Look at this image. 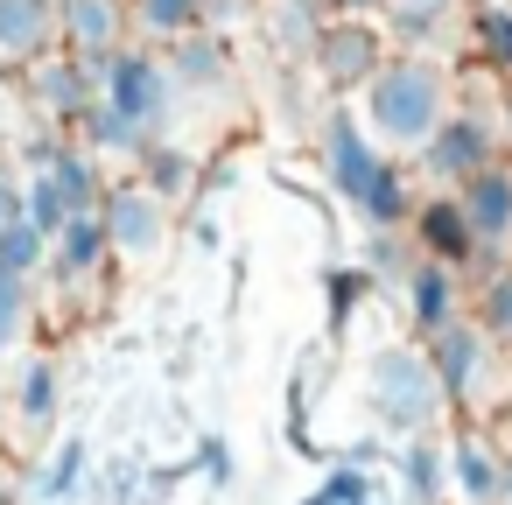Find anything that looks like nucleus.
I'll return each instance as SVG.
<instances>
[{"mask_svg": "<svg viewBox=\"0 0 512 505\" xmlns=\"http://www.w3.org/2000/svg\"><path fill=\"white\" fill-rule=\"evenodd\" d=\"M442 78L421 57H393L372 85H365V127L386 148H428L442 134Z\"/></svg>", "mask_w": 512, "mask_h": 505, "instance_id": "1", "label": "nucleus"}, {"mask_svg": "<svg viewBox=\"0 0 512 505\" xmlns=\"http://www.w3.org/2000/svg\"><path fill=\"white\" fill-rule=\"evenodd\" d=\"M365 386H372V421L393 428V435H421L435 414H442V379H435V358L414 351V344H386L372 351L365 365Z\"/></svg>", "mask_w": 512, "mask_h": 505, "instance_id": "2", "label": "nucleus"}, {"mask_svg": "<svg viewBox=\"0 0 512 505\" xmlns=\"http://www.w3.org/2000/svg\"><path fill=\"white\" fill-rule=\"evenodd\" d=\"M176 71L162 64V57H148V50H120L113 57V71H106V106H120L141 134H169V120H176Z\"/></svg>", "mask_w": 512, "mask_h": 505, "instance_id": "3", "label": "nucleus"}, {"mask_svg": "<svg viewBox=\"0 0 512 505\" xmlns=\"http://www.w3.org/2000/svg\"><path fill=\"white\" fill-rule=\"evenodd\" d=\"M421 162H428V176H435V190H463L470 176H484L491 162H498V141H491V127H484V113H449L442 120V134L421 148Z\"/></svg>", "mask_w": 512, "mask_h": 505, "instance_id": "4", "label": "nucleus"}, {"mask_svg": "<svg viewBox=\"0 0 512 505\" xmlns=\"http://www.w3.org/2000/svg\"><path fill=\"white\" fill-rule=\"evenodd\" d=\"M316 71L330 78V92H365L379 71H386V43H379V29L372 22H358V15H344V22H330L323 29V43H316Z\"/></svg>", "mask_w": 512, "mask_h": 505, "instance_id": "5", "label": "nucleus"}, {"mask_svg": "<svg viewBox=\"0 0 512 505\" xmlns=\"http://www.w3.org/2000/svg\"><path fill=\"white\" fill-rule=\"evenodd\" d=\"M99 99H106V85L85 57H36L29 64V106L43 120H85Z\"/></svg>", "mask_w": 512, "mask_h": 505, "instance_id": "6", "label": "nucleus"}, {"mask_svg": "<svg viewBox=\"0 0 512 505\" xmlns=\"http://www.w3.org/2000/svg\"><path fill=\"white\" fill-rule=\"evenodd\" d=\"M106 232H113V253L148 260V253H162V239H169V204H162L148 183H120V190L106 197Z\"/></svg>", "mask_w": 512, "mask_h": 505, "instance_id": "7", "label": "nucleus"}, {"mask_svg": "<svg viewBox=\"0 0 512 505\" xmlns=\"http://www.w3.org/2000/svg\"><path fill=\"white\" fill-rule=\"evenodd\" d=\"M414 246H421V260H442V267L491 260V253L477 246V232H470V218H463V204H456L449 190H435L428 204H414Z\"/></svg>", "mask_w": 512, "mask_h": 505, "instance_id": "8", "label": "nucleus"}, {"mask_svg": "<svg viewBox=\"0 0 512 505\" xmlns=\"http://www.w3.org/2000/svg\"><path fill=\"white\" fill-rule=\"evenodd\" d=\"M456 204H463V218H470V232H477L484 253H505L512 246V169L505 162H491L484 176H470L456 190Z\"/></svg>", "mask_w": 512, "mask_h": 505, "instance_id": "9", "label": "nucleus"}, {"mask_svg": "<svg viewBox=\"0 0 512 505\" xmlns=\"http://www.w3.org/2000/svg\"><path fill=\"white\" fill-rule=\"evenodd\" d=\"M323 162H330V190H337L344 204H358V190L372 183V169H379L386 155L365 141V127H358L351 113H330V120H323Z\"/></svg>", "mask_w": 512, "mask_h": 505, "instance_id": "10", "label": "nucleus"}, {"mask_svg": "<svg viewBox=\"0 0 512 505\" xmlns=\"http://www.w3.org/2000/svg\"><path fill=\"white\" fill-rule=\"evenodd\" d=\"M456 309H463L456 267H442V260H421V267L407 274V316H414V323H421L428 337H442L449 323H463Z\"/></svg>", "mask_w": 512, "mask_h": 505, "instance_id": "11", "label": "nucleus"}, {"mask_svg": "<svg viewBox=\"0 0 512 505\" xmlns=\"http://www.w3.org/2000/svg\"><path fill=\"white\" fill-rule=\"evenodd\" d=\"M57 22H64V36H71L78 57H113L120 29H127L120 0H57Z\"/></svg>", "mask_w": 512, "mask_h": 505, "instance_id": "12", "label": "nucleus"}, {"mask_svg": "<svg viewBox=\"0 0 512 505\" xmlns=\"http://www.w3.org/2000/svg\"><path fill=\"white\" fill-rule=\"evenodd\" d=\"M484 344H491V337H484V323H449V330L435 337V351H428V358H435V379H442V393H449V400H463V393L477 386V372H484Z\"/></svg>", "mask_w": 512, "mask_h": 505, "instance_id": "13", "label": "nucleus"}, {"mask_svg": "<svg viewBox=\"0 0 512 505\" xmlns=\"http://www.w3.org/2000/svg\"><path fill=\"white\" fill-rule=\"evenodd\" d=\"M78 134H85L78 148H92V155H127V162H148V148H162L155 134H141V127H134L120 106H106V99L78 120Z\"/></svg>", "mask_w": 512, "mask_h": 505, "instance_id": "14", "label": "nucleus"}, {"mask_svg": "<svg viewBox=\"0 0 512 505\" xmlns=\"http://www.w3.org/2000/svg\"><path fill=\"white\" fill-rule=\"evenodd\" d=\"M50 22H57V0H0V57L36 64V50L50 43Z\"/></svg>", "mask_w": 512, "mask_h": 505, "instance_id": "15", "label": "nucleus"}, {"mask_svg": "<svg viewBox=\"0 0 512 505\" xmlns=\"http://www.w3.org/2000/svg\"><path fill=\"white\" fill-rule=\"evenodd\" d=\"M449 470H456V484H463V498H470V505H505V498H512V477H505V463H498V456H491L477 435H463V442H456Z\"/></svg>", "mask_w": 512, "mask_h": 505, "instance_id": "16", "label": "nucleus"}, {"mask_svg": "<svg viewBox=\"0 0 512 505\" xmlns=\"http://www.w3.org/2000/svg\"><path fill=\"white\" fill-rule=\"evenodd\" d=\"M57 407H64V372H57V358H50V351H36V358L22 365L15 414H22L29 428H50V421H57Z\"/></svg>", "mask_w": 512, "mask_h": 505, "instance_id": "17", "label": "nucleus"}, {"mask_svg": "<svg viewBox=\"0 0 512 505\" xmlns=\"http://www.w3.org/2000/svg\"><path fill=\"white\" fill-rule=\"evenodd\" d=\"M106 246H113V232H106V211H85V218H71V232L57 239V274L64 281H85L99 260H106Z\"/></svg>", "mask_w": 512, "mask_h": 505, "instance_id": "18", "label": "nucleus"}, {"mask_svg": "<svg viewBox=\"0 0 512 505\" xmlns=\"http://www.w3.org/2000/svg\"><path fill=\"white\" fill-rule=\"evenodd\" d=\"M351 211H358L372 232H393V225H407V218H414V204H407V183H400V169H393V162H379V169H372V183L358 190V204H351Z\"/></svg>", "mask_w": 512, "mask_h": 505, "instance_id": "19", "label": "nucleus"}, {"mask_svg": "<svg viewBox=\"0 0 512 505\" xmlns=\"http://www.w3.org/2000/svg\"><path fill=\"white\" fill-rule=\"evenodd\" d=\"M50 183L71 197V211H78V218H85V211H106V197H113V190L99 183V155H92V148H64V155H57V169H50Z\"/></svg>", "mask_w": 512, "mask_h": 505, "instance_id": "20", "label": "nucleus"}, {"mask_svg": "<svg viewBox=\"0 0 512 505\" xmlns=\"http://www.w3.org/2000/svg\"><path fill=\"white\" fill-rule=\"evenodd\" d=\"M169 71H176L183 92H211V85H225V43L218 36H183L176 57H169Z\"/></svg>", "mask_w": 512, "mask_h": 505, "instance_id": "21", "label": "nucleus"}, {"mask_svg": "<svg viewBox=\"0 0 512 505\" xmlns=\"http://www.w3.org/2000/svg\"><path fill=\"white\" fill-rule=\"evenodd\" d=\"M134 29L141 36H204V0H134Z\"/></svg>", "mask_w": 512, "mask_h": 505, "instance_id": "22", "label": "nucleus"}, {"mask_svg": "<svg viewBox=\"0 0 512 505\" xmlns=\"http://www.w3.org/2000/svg\"><path fill=\"white\" fill-rule=\"evenodd\" d=\"M141 183L162 197V204H176V197H190V183H197V162L183 155V148H148V162H141Z\"/></svg>", "mask_w": 512, "mask_h": 505, "instance_id": "23", "label": "nucleus"}, {"mask_svg": "<svg viewBox=\"0 0 512 505\" xmlns=\"http://www.w3.org/2000/svg\"><path fill=\"white\" fill-rule=\"evenodd\" d=\"M400 477H407V505H435L442 498V442H407Z\"/></svg>", "mask_w": 512, "mask_h": 505, "instance_id": "24", "label": "nucleus"}, {"mask_svg": "<svg viewBox=\"0 0 512 505\" xmlns=\"http://www.w3.org/2000/svg\"><path fill=\"white\" fill-rule=\"evenodd\" d=\"M449 15H456V0H386V22H393V36H407V43H428Z\"/></svg>", "mask_w": 512, "mask_h": 505, "instance_id": "25", "label": "nucleus"}, {"mask_svg": "<svg viewBox=\"0 0 512 505\" xmlns=\"http://www.w3.org/2000/svg\"><path fill=\"white\" fill-rule=\"evenodd\" d=\"M71 218H78V211H71V197H64V190H57L50 176H29V225H36V232H43L50 246H57L64 232H71Z\"/></svg>", "mask_w": 512, "mask_h": 505, "instance_id": "26", "label": "nucleus"}, {"mask_svg": "<svg viewBox=\"0 0 512 505\" xmlns=\"http://www.w3.org/2000/svg\"><path fill=\"white\" fill-rule=\"evenodd\" d=\"M43 253H57V246H50V239H43V232H36L29 218L0 232V274H15V281H29V274L43 267Z\"/></svg>", "mask_w": 512, "mask_h": 505, "instance_id": "27", "label": "nucleus"}, {"mask_svg": "<svg viewBox=\"0 0 512 505\" xmlns=\"http://www.w3.org/2000/svg\"><path fill=\"white\" fill-rule=\"evenodd\" d=\"M477 50L491 71H512V8H498V0L477 8Z\"/></svg>", "mask_w": 512, "mask_h": 505, "instance_id": "28", "label": "nucleus"}, {"mask_svg": "<svg viewBox=\"0 0 512 505\" xmlns=\"http://www.w3.org/2000/svg\"><path fill=\"white\" fill-rule=\"evenodd\" d=\"M372 498H379V484H372L365 470L337 463V470H330V477H323V484H316V491H309L302 505H372Z\"/></svg>", "mask_w": 512, "mask_h": 505, "instance_id": "29", "label": "nucleus"}, {"mask_svg": "<svg viewBox=\"0 0 512 505\" xmlns=\"http://www.w3.org/2000/svg\"><path fill=\"white\" fill-rule=\"evenodd\" d=\"M78 484H85V442L71 435V442H57V456H50V470H43L36 491H43V498H71Z\"/></svg>", "mask_w": 512, "mask_h": 505, "instance_id": "30", "label": "nucleus"}, {"mask_svg": "<svg viewBox=\"0 0 512 505\" xmlns=\"http://www.w3.org/2000/svg\"><path fill=\"white\" fill-rule=\"evenodd\" d=\"M477 323H484V337H505V344H512V267L484 281V295H477Z\"/></svg>", "mask_w": 512, "mask_h": 505, "instance_id": "31", "label": "nucleus"}, {"mask_svg": "<svg viewBox=\"0 0 512 505\" xmlns=\"http://www.w3.org/2000/svg\"><path fill=\"white\" fill-rule=\"evenodd\" d=\"M22 330H29V281L0 274V358L22 344Z\"/></svg>", "mask_w": 512, "mask_h": 505, "instance_id": "32", "label": "nucleus"}, {"mask_svg": "<svg viewBox=\"0 0 512 505\" xmlns=\"http://www.w3.org/2000/svg\"><path fill=\"white\" fill-rule=\"evenodd\" d=\"M421 260H407V246L393 239V232H372L365 239V274H386V281H400L407 288V274H414Z\"/></svg>", "mask_w": 512, "mask_h": 505, "instance_id": "33", "label": "nucleus"}, {"mask_svg": "<svg viewBox=\"0 0 512 505\" xmlns=\"http://www.w3.org/2000/svg\"><path fill=\"white\" fill-rule=\"evenodd\" d=\"M365 288H372V274H365V267H337V274H330V323H344V316L358 309V295H365Z\"/></svg>", "mask_w": 512, "mask_h": 505, "instance_id": "34", "label": "nucleus"}, {"mask_svg": "<svg viewBox=\"0 0 512 505\" xmlns=\"http://www.w3.org/2000/svg\"><path fill=\"white\" fill-rule=\"evenodd\" d=\"M22 218H29V183L0 176V232H8V225H22Z\"/></svg>", "mask_w": 512, "mask_h": 505, "instance_id": "35", "label": "nucleus"}, {"mask_svg": "<svg viewBox=\"0 0 512 505\" xmlns=\"http://www.w3.org/2000/svg\"><path fill=\"white\" fill-rule=\"evenodd\" d=\"M232 22H246V0H204V29L211 36H225Z\"/></svg>", "mask_w": 512, "mask_h": 505, "instance_id": "36", "label": "nucleus"}, {"mask_svg": "<svg viewBox=\"0 0 512 505\" xmlns=\"http://www.w3.org/2000/svg\"><path fill=\"white\" fill-rule=\"evenodd\" d=\"M204 477H218V484L232 477V456H225V442H204Z\"/></svg>", "mask_w": 512, "mask_h": 505, "instance_id": "37", "label": "nucleus"}, {"mask_svg": "<svg viewBox=\"0 0 512 505\" xmlns=\"http://www.w3.org/2000/svg\"><path fill=\"white\" fill-rule=\"evenodd\" d=\"M337 8H344V15H358V22H365V8H386V0H337Z\"/></svg>", "mask_w": 512, "mask_h": 505, "instance_id": "38", "label": "nucleus"}, {"mask_svg": "<svg viewBox=\"0 0 512 505\" xmlns=\"http://www.w3.org/2000/svg\"><path fill=\"white\" fill-rule=\"evenodd\" d=\"M372 505H400V498H393V491H386V498H372Z\"/></svg>", "mask_w": 512, "mask_h": 505, "instance_id": "39", "label": "nucleus"}]
</instances>
